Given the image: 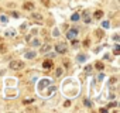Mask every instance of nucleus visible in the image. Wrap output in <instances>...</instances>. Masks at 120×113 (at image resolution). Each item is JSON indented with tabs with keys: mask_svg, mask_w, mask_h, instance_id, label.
I'll return each mask as SVG.
<instances>
[{
	"mask_svg": "<svg viewBox=\"0 0 120 113\" xmlns=\"http://www.w3.org/2000/svg\"><path fill=\"white\" fill-rule=\"evenodd\" d=\"M21 68H24V62H23V61L16 60V61H11V62H10V69L17 71V69H21Z\"/></svg>",
	"mask_w": 120,
	"mask_h": 113,
	"instance_id": "f257e3e1",
	"label": "nucleus"
},
{
	"mask_svg": "<svg viewBox=\"0 0 120 113\" xmlns=\"http://www.w3.org/2000/svg\"><path fill=\"white\" fill-rule=\"evenodd\" d=\"M49 83H51V81H49V79H42V81L38 83V89H40V90H42V89H44L45 86H48Z\"/></svg>",
	"mask_w": 120,
	"mask_h": 113,
	"instance_id": "f03ea898",
	"label": "nucleus"
},
{
	"mask_svg": "<svg viewBox=\"0 0 120 113\" xmlns=\"http://www.w3.org/2000/svg\"><path fill=\"white\" fill-rule=\"evenodd\" d=\"M55 48H56V52H59V54H64L67 51V45L65 44H58Z\"/></svg>",
	"mask_w": 120,
	"mask_h": 113,
	"instance_id": "7ed1b4c3",
	"label": "nucleus"
},
{
	"mask_svg": "<svg viewBox=\"0 0 120 113\" xmlns=\"http://www.w3.org/2000/svg\"><path fill=\"white\" fill-rule=\"evenodd\" d=\"M76 34H78V30H76V28H72V30H69V31H68V34H67V37H68L69 40H74Z\"/></svg>",
	"mask_w": 120,
	"mask_h": 113,
	"instance_id": "20e7f679",
	"label": "nucleus"
},
{
	"mask_svg": "<svg viewBox=\"0 0 120 113\" xmlns=\"http://www.w3.org/2000/svg\"><path fill=\"white\" fill-rule=\"evenodd\" d=\"M42 68H44V69H49V68H52V61H51V60H45V61L42 62Z\"/></svg>",
	"mask_w": 120,
	"mask_h": 113,
	"instance_id": "39448f33",
	"label": "nucleus"
},
{
	"mask_svg": "<svg viewBox=\"0 0 120 113\" xmlns=\"http://www.w3.org/2000/svg\"><path fill=\"white\" fill-rule=\"evenodd\" d=\"M31 17H33L37 23H41V21H42V16H41L40 13H33V14H31Z\"/></svg>",
	"mask_w": 120,
	"mask_h": 113,
	"instance_id": "423d86ee",
	"label": "nucleus"
},
{
	"mask_svg": "<svg viewBox=\"0 0 120 113\" xmlns=\"http://www.w3.org/2000/svg\"><path fill=\"white\" fill-rule=\"evenodd\" d=\"M23 7H24L26 10H33V9H34V4H33V3H30V2H26Z\"/></svg>",
	"mask_w": 120,
	"mask_h": 113,
	"instance_id": "0eeeda50",
	"label": "nucleus"
},
{
	"mask_svg": "<svg viewBox=\"0 0 120 113\" xmlns=\"http://www.w3.org/2000/svg\"><path fill=\"white\" fill-rule=\"evenodd\" d=\"M102 17H103V11H102V10H96V11H95V19H96V20H100Z\"/></svg>",
	"mask_w": 120,
	"mask_h": 113,
	"instance_id": "6e6552de",
	"label": "nucleus"
},
{
	"mask_svg": "<svg viewBox=\"0 0 120 113\" xmlns=\"http://www.w3.org/2000/svg\"><path fill=\"white\" fill-rule=\"evenodd\" d=\"M95 68H96L98 71H102V69H103V64H102L100 61H96V64H95Z\"/></svg>",
	"mask_w": 120,
	"mask_h": 113,
	"instance_id": "1a4fd4ad",
	"label": "nucleus"
},
{
	"mask_svg": "<svg viewBox=\"0 0 120 113\" xmlns=\"http://www.w3.org/2000/svg\"><path fill=\"white\" fill-rule=\"evenodd\" d=\"M34 56H35V52H34V51H30V52L26 54V58H28V60H30V58H34Z\"/></svg>",
	"mask_w": 120,
	"mask_h": 113,
	"instance_id": "9d476101",
	"label": "nucleus"
},
{
	"mask_svg": "<svg viewBox=\"0 0 120 113\" xmlns=\"http://www.w3.org/2000/svg\"><path fill=\"white\" fill-rule=\"evenodd\" d=\"M4 52H7V47L3 45V44H0V54H4Z\"/></svg>",
	"mask_w": 120,
	"mask_h": 113,
	"instance_id": "9b49d317",
	"label": "nucleus"
},
{
	"mask_svg": "<svg viewBox=\"0 0 120 113\" xmlns=\"http://www.w3.org/2000/svg\"><path fill=\"white\" fill-rule=\"evenodd\" d=\"M113 52H114V55H119L120 54V45H114V49H113Z\"/></svg>",
	"mask_w": 120,
	"mask_h": 113,
	"instance_id": "f8f14e48",
	"label": "nucleus"
},
{
	"mask_svg": "<svg viewBox=\"0 0 120 113\" xmlns=\"http://www.w3.org/2000/svg\"><path fill=\"white\" fill-rule=\"evenodd\" d=\"M95 34H96V37H98V38H102V37H103V31H102V30H96V31H95Z\"/></svg>",
	"mask_w": 120,
	"mask_h": 113,
	"instance_id": "ddd939ff",
	"label": "nucleus"
},
{
	"mask_svg": "<svg viewBox=\"0 0 120 113\" xmlns=\"http://www.w3.org/2000/svg\"><path fill=\"white\" fill-rule=\"evenodd\" d=\"M82 17H83V20H85L86 23H89V21H90V17L88 16V13H83V14H82Z\"/></svg>",
	"mask_w": 120,
	"mask_h": 113,
	"instance_id": "4468645a",
	"label": "nucleus"
},
{
	"mask_svg": "<svg viewBox=\"0 0 120 113\" xmlns=\"http://www.w3.org/2000/svg\"><path fill=\"white\" fill-rule=\"evenodd\" d=\"M14 34H16L14 30H7V31H6V35H9V37H13Z\"/></svg>",
	"mask_w": 120,
	"mask_h": 113,
	"instance_id": "2eb2a0df",
	"label": "nucleus"
},
{
	"mask_svg": "<svg viewBox=\"0 0 120 113\" xmlns=\"http://www.w3.org/2000/svg\"><path fill=\"white\" fill-rule=\"evenodd\" d=\"M71 20H72V21H76V20H79V14H76V13H75V14H72Z\"/></svg>",
	"mask_w": 120,
	"mask_h": 113,
	"instance_id": "dca6fc26",
	"label": "nucleus"
},
{
	"mask_svg": "<svg viewBox=\"0 0 120 113\" xmlns=\"http://www.w3.org/2000/svg\"><path fill=\"white\" fill-rule=\"evenodd\" d=\"M78 61H79V62H83V61H85V55H82V54L78 55Z\"/></svg>",
	"mask_w": 120,
	"mask_h": 113,
	"instance_id": "f3484780",
	"label": "nucleus"
},
{
	"mask_svg": "<svg viewBox=\"0 0 120 113\" xmlns=\"http://www.w3.org/2000/svg\"><path fill=\"white\" fill-rule=\"evenodd\" d=\"M33 102H34V99L31 98V99H26V100H24L23 103H24V105H28V103H33Z\"/></svg>",
	"mask_w": 120,
	"mask_h": 113,
	"instance_id": "a211bd4d",
	"label": "nucleus"
},
{
	"mask_svg": "<svg viewBox=\"0 0 120 113\" xmlns=\"http://www.w3.org/2000/svg\"><path fill=\"white\" fill-rule=\"evenodd\" d=\"M42 4L45 7H49V0H42Z\"/></svg>",
	"mask_w": 120,
	"mask_h": 113,
	"instance_id": "6ab92c4d",
	"label": "nucleus"
},
{
	"mask_svg": "<svg viewBox=\"0 0 120 113\" xmlns=\"http://www.w3.org/2000/svg\"><path fill=\"white\" fill-rule=\"evenodd\" d=\"M102 24H103V27H105V28H109V27H110V24H109V21H103Z\"/></svg>",
	"mask_w": 120,
	"mask_h": 113,
	"instance_id": "aec40b11",
	"label": "nucleus"
},
{
	"mask_svg": "<svg viewBox=\"0 0 120 113\" xmlns=\"http://www.w3.org/2000/svg\"><path fill=\"white\" fill-rule=\"evenodd\" d=\"M89 44H90V41H89V40L86 38V40L83 41V47H89Z\"/></svg>",
	"mask_w": 120,
	"mask_h": 113,
	"instance_id": "412c9836",
	"label": "nucleus"
},
{
	"mask_svg": "<svg viewBox=\"0 0 120 113\" xmlns=\"http://www.w3.org/2000/svg\"><path fill=\"white\" fill-rule=\"evenodd\" d=\"M27 112H37V107H27Z\"/></svg>",
	"mask_w": 120,
	"mask_h": 113,
	"instance_id": "4be33fe9",
	"label": "nucleus"
},
{
	"mask_svg": "<svg viewBox=\"0 0 120 113\" xmlns=\"http://www.w3.org/2000/svg\"><path fill=\"white\" fill-rule=\"evenodd\" d=\"M0 21H3V23H6V21H7V19H6L4 16H0Z\"/></svg>",
	"mask_w": 120,
	"mask_h": 113,
	"instance_id": "5701e85b",
	"label": "nucleus"
},
{
	"mask_svg": "<svg viewBox=\"0 0 120 113\" xmlns=\"http://www.w3.org/2000/svg\"><path fill=\"white\" fill-rule=\"evenodd\" d=\"M83 103H85V106H88V107H89V106H90V102H89V100H86V99H85V100H83Z\"/></svg>",
	"mask_w": 120,
	"mask_h": 113,
	"instance_id": "b1692460",
	"label": "nucleus"
},
{
	"mask_svg": "<svg viewBox=\"0 0 120 113\" xmlns=\"http://www.w3.org/2000/svg\"><path fill=\"white\" fill-rule=\"evenodd\" d=\"M90 69H92V67H89V65H88V67H86V68H85V71H86V72H88V74H89V72H90Z\"/></svg>",
	"mask_w": 120,
	"mask_h": 113,
	"instance_id": "393cba45",
	"label": "nucleus"
},
{
	"mask_svg": "<svg viewBox=\"0 0 120 113\" xmlns=\"http://www.w3.org/2000/svg\"><path fill=\"white\" fill-rule=\"evenodd\" d=\"M72 45L76 47V45H78V41H76V40H72Z\"/></svg>",
	"mask_w": 120,
	"mask_h": 113,
	"instance_id": "a878e982",
	"label": "nucleus"
},
{
	"mask_svg": "<svg viewBox=\"0 0 120 113\" xmlns=\"http://www.w3.org/2000/svg\"><path fill=\"white\" fill-rule=\"evenodd\" d=\"M48 49H49V47H48V45H45V47L42 48V51H48Z\"/></svg>",
	"mask_w": 120,
	"mask_h": 113,
	"instance_id": "bb28decb",
	"label": "nucleus"
},
{
	"mask_svg": "<svg viewBox=\"0 0 120 113\" xmlns=\"http://www.w3.org/2000/svg\"><path fill=\"white\" fill-rule=\"evenodd\" d=\"M116 81H117L116 78H112V79H110V82H112V83H116Z\"/></svg>",
	"mask_w": 120,
	"mask_h": 113,
	"instance_id": "cd10ccee",
	"label": "nucleus"
},
{
	"mask_svg": "<svg viewBox=\"0 0 120 113\" xmlns=\"http://www.w3.org/2000/svg\"><path fill=\"white\" fill-rule=\"evenodd\" d=\"M100 112H102V113H106V112H107V109H105V107H102V109H100Z\"/></svg>",
	"mask_w": 120,
	"mask_h": 113,
	"instance_id": "c85d7f7f",
	"label": "nucleus"
}]
</instances>
